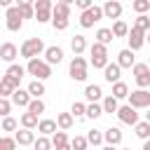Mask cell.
I'll return each mask as SVG.
<instances>
[{
	"instance_id": "30",
	"label": "cell",
	"mask_w": 150,
	"mask_h": 150,
	"mask_svg": "<svg viewBox=\"0 0 150 150\" xmlns=\"http://www.w3.org/2000/svg\"><path fill=\"white\" fill-rule=\"evenodd\" d=\"M52 16H66V19H70V5H66V2H56L54 7H52Z\"/></svg>"
},
{
	"instance_id": "38",
	"label": "cell",
	"mask_w": 150,
	"mask_h": 150,
	"mask_svg": "<svg viewBox=\"0 0 150 150\" xmlns=\"http://www.w3.org/2000/svg\"><path fill=\"white\" fill-rule=\"evenodd\" d=\"M87 141H89V145H101L103 143V131H98V129H91L89 134H87Z\"/></svg>"
},
{
	"instance_id": "33",
	"label": "cell",
	"mask_w": 150,
	"mask_h": 150,
	"mask_svg": "<svg viewBox=\"0 0 150 150\" xmlns=\"http://www.w3.org/2000/svg\"><path fill=\"white\" fill-rule=\"evenodd\" d=\"M70 49H73V54H82V52L87 49V40H84V35H75V38L70 40Z\"/></svg>"
},
{
	"instance_id": "54",
	"label": "cell",
	"mask_w": 150,
	"mask_h": 150,
	"mask_svg": "<svg viewBox=\"0 0 150 150\" xmlns=\"http://www.w3.org/2000/svg\"><path fill=\"white\" fill-rule=\"evenodd\" d=\"M141 150H150V138H148V141H143V148H141Z\"/></svg>"
},
{
	"instance_id": "59",
	"label": "cell",
	"mask_w": 150,
	"mask_h": 150,
	"mask_svg": "<svg viewBox=\"0 0 150 150\" xmlns=\"http://www.w3.org/2000/svg\"><path fill=\"white\" fill-rule=\"evenodd\" d=\"M148 66H150V59H148Z\"/></svg>"
},
{
	"instance_id": "29",
	"label": "cell",
	"mask_w": 150,
	"mask_h": 150,
	"mask_svg": "<svg viewBox=\"0 0 150 150\" xmlns=\"http://www.w3.org/2000/svg\"><path fill=\"white\" fill-rule=\"evenodd\" d=\"M19 122H21V127H26V129H38V122H40V120H38V115H33V112L26 110Z\"/></svg>"
},
{
	"instance_id": "3",
	"label": "cell",
	"mask_w": 150,
	"mask_h": 150,
	"mask_svg": "<svg viewBox=\"0 0 150 150\" xmlns=\"http://www.w3.org/2000/svg\"><path fill=\"white\" fill-rule=\"evenodd\" d=\"M68 75H70V80H75V82H84V80H87V61H84L82 54H75V56H73V61H70V66H68Z\"/></svg>"
},
{
	"instance_id": "27",
	"label": "cell",
	"mask_w": 150,
	"mask_h": 150,
	"mask_svg": "<svg viewBox=\"0 0 150 150\" xmlns=\"http://www.w3.org/2000/svg\"><path fill=\"white\" fill-rule=\"evenodd\" d=\"M101 105H103V112H110V115H112V112H117V108H120V101H117V98L110 94V96H105V98L101 101Z\"/></svg>"
},
{
	"instance_id": "15",
	"label": "cell",
	"mask_w": 150,
	"mask_h": 150,
	"mask_svg": "<svg viewBox=\"0 0 150 150\" xmlns=\"http://www.w3.org/2000/svg\"><path fill=\"white\" fill-rule=\"evenodd\" d=\"M103 77H105V82L115 84V82L122 77V68H120V63H117V61H115V63H108V66L103 68Z\"/></svg>"
},
{
	"instance_id": "43",
	"label": "cell",
	"mask_w": 150,
	"mask_h": 150,
	"mask_svg": "<svg viewBox=\"0 0 150 150\" xmlns=\"http://www.w3.org/2000/svg\"><path fill=\"white\" fill-rule=\"evenodd\" d=\"M33 148H35V150H52L54 145H52V138H47V136H40V138H35Z\"/></svg>"
},
{
	"instance_id": "47",
	"label": "cell",
	"mask_w": 150,
	"mask_h": 150,
	"mask_svg": "<svg viewBox=\"0 0 150 150\" xmlns=\"http://www.w3.org/2000/svg\"><path fill=\"white\" fill-rule=\"evenodd\" d=\"M108 63H110V61H108V56H91V66H94V68H98V70H103Z\"/></svg>"
},
{
	"instance_id": "39",
	"label": "cell",
	"mask_w": 150,
	"mask_h": 150,
	"mask_svg": "<svg viewBox=\"0 0 150 150\" xmlns=\"http://www.w3.org/2000/svg\"><path fill=\"white\" fill-rule=\"evenodd\" d=\"M70 148H73V150H87V148H89L87 136H75V138H70Z\"/></svg>"
},
{
	"instance_id": "48",
	"label": "cell",
	"mask_w": 150,
	"mask_h": 150,
	"mask_svg": "<svg viewBox=\"0 0 150 150\" xmlns=\"http://www.w3.org/2000/svg\"><path fill=\"white\" fill-rule=\"evenodd\" d=\"M21 16H23V19H35V5L21 7Z\"/></svg>"
},
{
	"instance_id": "42",
	"label": "cell",
	"mask_w": 150,
	"mask_h": 150,
	"mask_svg": "<svg viewBox=\"0 0 150 150\" xmlns=\"http://www.w3.org/2000/svg\"><path fill=\"white\" fill-rule=\"evenodd\" d=\"M134 26L148 33V30H150V16H148V14H138V16H136V21H134Z\"/></svg>"
},
{
	"instance_id": "46",
	"label": "cell",
	"mask_w": 150,
	"mask_h": 150,
	"mask_svg": "<svg viewBox=\"0 0 150 150\" xmlns=\"http://www.w3.org/2000/svg\"><path fill=\"white\" fill-rule=\"evenodd\" d=\"M12 98H5V96H0V117H7L9 112H12Z\"/></svg>"
},
{
	"instance_id": "17",
	"label": "cell",
	"mask_w": 150,
	"mask_h": 150,
	"mask_svg": "<svg viewBox=\"0 0 150 150\" xmlns=\"http://www.w3.org/2000/svg\"><path fill=\"white\" fill-rule=\"evenodd\" d=\"M103 143H108V145H120V143H122V131H120V127L105 129V131H103Z\"/></svg>"
},
{
	"instance_id": "34",
	"label": "cell",
	"mask_w": 150,
	"mask_h": 150,
	"mask_svg": "<svg viewBox=\"0 0 150 150\" xmlns=\"http://www.w3.org/2000/svg\"><path fill=\"white\" fill-rule=\"evenodd\" d=\"M45 108H47V105H45V101H42V98H30V103H28V108H26V110L40 117V115L45 112Z\"/></svg>"
},
{
	"instance_id": "16",
	"label": "cell",
	"mask_w": 150,
	"mask_h": 150,
	"mask_svg": "<svg viewBox=\"0 0 150 150\" xmlns=\"http://www.w3.org/2000/svg\"><path fill=\"white\" fill-rule=\"evenodd\" d=\"M14 138H16L19 145H33V143H35V134H33V129H26V127H21L19 131H14Z\"/></svg>"
},
{
	"instance_id": "28",
	"label": "cell",
	"mask_w": 150,
	"mask_h": 150,
	"mask_svg": "<svg viewBox=\"0 0 150 150\" xmlns=\"http://www.w3.org/2000/svg\"><path fill=\"white\" fill-rule=\"evenodd\" d=\"M101 115H103V105H101L98 101L87 103V115H84V117H89V120H98Z\"/></svg>"
},
{
	"instance_id": "8",
	"label": "cell",
	"mask_w": 150,
	"mask_h": 150,
	"mask_svg": "<svg viewBox=\"0 0 150 150\" xmlns=\"http://www.w3.org/2000/svg\"><path fill=\"white\" fill-rule=\"evenodd\" d=\"M129 105H134L136 110H143V108H150V91L148 89H136V91H129Z\"/></svg>"
},
{
	"instance_id": "10",
	"label": "cell",
	"mask_w": 150,
	"mask_h": 150,
	"mask_svg": "<svg viewBox=\"0 0 150 150\" xmlns=\"http://www.w3.org/2000/svg\"><path fill=\"white\" fill-rule=\"evenodd\" d=\"M127 40H129V49H131V52H138V49L145 45V30H141V28L131 26V28H129Z\"/></svg>"
},
{
	"instance_id": "19",
	"label": "cell",
	"mask_w": 150,
	"mask_h": 150,
	"mask_svg": "<svg viewBox=\"0 0 150 150\" xmlns=\"http://www.w3.org/2000/svg\"><path fill=\"white\" fill-rule=\"evenodd\" d=\"M117 63H120V68H134V63H136V59H134V52L127 47V49H120V54H117Z\"/></svg>"
},
{
	"instance_id": "53",
	"label": "cell",
	"mask_w": 150,
	"mask_h": 150,
	"mask_svg": "<svg viewBox=\"0 0 150 150\" xmlns=\"http://www.w3.org/2000/svg\"><path fill=\"white\" fill-rule=\"evenodd\" d=\"M101 150H117V145H108V143H105V145H103Z\"/></svg>"
},
{
	"instance_id": "37",
	"label": "cell",
	"mask_w": 150,
	"mask_h": 150,
	"mask_svg": "<svg viewBox=\"0 0 150 150\" xmlns=\"http://www.w3.org/2000/svg\"><path fill=\"white\" fill-rule=\"evenodd\" d=\"M16 127H19V122H16L12 115L2 117V122H0V129H2V131H16Z\"/></svg>"
},
{
	"instance_id": "20",
	"label": "cell",
	"mask_w": 150,
	"mask_h": 150,
	"mask_svg": "<svg viewBox=\"0 0 150 150\" xmlns=\"http://www.w3.org/2000/svg\"><path fill=\"white\" fill-rule=\"evenodd\" d=\"M84 96H87L89 103H94V101H103V91H101L98 84H87V87H84Z\"/></svg>"
},
{
	"instance_id": "26",
	"label": "cell",
	"mask_w": 150,
	"mask_h": 150,
	"mask_svg": "<svg viewBox=\"0 0 150 150\" xmlns=\"http://www.w3.org/2000/svg\"><path fill=\"white\" fill-rule=\"evenodd\" d=\"M112 96H115L117 101H122V98H127V96H129V87H127V82H122V80H117V82L112 84Z\"/></svg>"
},
{
	"instance_id": "13",
	"label": "cell",
	"mask_w": 150,
	"mask_h": 150,
	"mask_svg": "<svg viewBox=\"0 0 150 150\" xmlns=\"http://www.w3.org/2000/svg\"><path fill=\"white\" fill-rule=\"evenodd\" d=\"M16 56H19V49H16L14 42H2V45H0V59H2V61L14 63Z\"/></svg>"
},
{
	"instance_id": "45",
	"label": "cell",
	"mask_w": 150,
	"mask_h": 150,
	"mask_svg": "<svg viewBox=\"0 0 150 150\" xmlns=\"http://www.w3.org/2000/svg\"><path fill=\"white\" fill-rule=\"evenodd\" d=\"M70 112H73V117H84V115H87V103L75 101V103L70 105Z\"/></svg>"
},
{
	"instance_id": "4",
	"label": "cell",
	"mask_w": 150,
	"mask_h": 150,
	"mask_svg": "<svg viewBox=\"0 0 150 150\" xmlns=\"http://www.w3.org/2000/svg\"><path fill=\"white\" fill-rule=\"evenodd\" d=\"M5 23H7V30L9 33H19L21 30V26H23V16H21V7L19 5H12V7H7L5 9Z\"/></svg>"
},
{
	"instance_id": "9",
	"label": "cell",
	"mask_w": 150,
	"mask_h": 150,
	"mask_svg": "<svg viewBox=\"0 0 150 150\" xmlns=\"http://www.w3.org/2000/svg\"><path fill=\"white\" fill-rule=\"evenodd\" d=\"M115 115H117V120H120L122 124H129V127H134V124L138 122V112H136V108L129 105V103H127V105H120Z\"/></svg>"
},
{
	"instance_id": "22",
	"label": "cell",
	"mask_w": 150,
	"mask_h": 150,
	"mask_svg": "<svg viewBox=\"0 0 150 150\" xmlns=\"http://www.w3.org/2000/svg\"><path fill=\"white\" fill-rule=\"evenodd\" d=\"M56 129H59L56 120H40V122H38V131H40L42 136H52Z\"/></svg>"
},
{
	"instance_id": "21",
	"label": "cell",
	"mask_w": 150,
	"mask_h": 150,
	"mask_svg": "<svg viewBox=\"0 0 150 150\" xmlns=\"http://www.w3.org/2000/svg\"><path fill=\"white\" fill-rule=\"evenodd\" d=\"M56 124H59V129H63V131L73 129V124H75L73 112H59V115H56Z\"/></svg>"
},
{
	"instance_id": "6",
	"label": "cell",
	"mask_w": 150,
	"mask_h": 150,
	"mask_svg": "<svg viewBox=\"0 0 150 150\" xmlns=\"http://www.w3.org/2000/svg\"><path fill=\"white\" fill-rule=\"evenodd\" d=\"M131 73H134V80H136L138 89H148L150 87V66L148 63H134Z\"/></svg>"
},
{
	"instance_id": "55",
	"label": "cell",
	"mask_w": 150,
	"mask_h": 150,
	"mask_svg": "<svg viewBox=\"0 0 150 150\" xmlns=\"http://www.w3.org/2000/svg\"><path fill=\"white\" fill-rule=\"evenodd\" d=\"M148 112H145V122H150V108H145Z\"/></svg>"
},
{
	"instance_id": "12",
	"label": "cell",
	"mask_w": 150,
	"mask_h": 150,
	"mask_svg": "<svg viewBox=\"0 0 150 150\" xmlns=\"http://www.w3.org/2000/svg\"><path fill=\"white\" fill-rule=\"evenodd\" d=\"M9 98H12V103H14L16 108H28V103H30L33 96H30L28 89H21V87H19V89H14V94H12Z\"/></svg>"
},
{
	"instance_id": "32",
	"label": "cell",
	"mask_w": 150,
	"mask_h": 150,
	"mask_svg": "<svg viewBox=\"0 0 150 150\" xmlns=\"http://www.w3.org/2000/svg\"><path fill=\"white\" fill-rule=\"evenodd\" d=\"M112 40H115V35H112V28H98V30H96V42L110 45Z\"/></svg>"
},
{
	"instance_id": "14",
	"label": "cell",
	"mask_w": 150,
	"mask_h": 150,
	"mask_svg": "<svg viewBox=\"0 0 150 150\" xmlns=\"http://www.w3.org/2000/svg\"><path fill=\"white\" fill-rule=\"evenodd\" d=\"M45 61H47L49 66H54V63H61V61H63V49H61L59 45H52V47H47V49H45Z\"/></svg>"
},
{
	"instance_id": "25",
	"label": "cell",
	"mask_w": 150,
	"mask_h": 150,
	"mask_svg": "<svg viewBox=\"0 0 150 150\" xmlns=\"http://www.w3.org/2000/svg\"><path fill=\"white\" fill-rule=\"evenodd\" d=\"M23 73H26V68H23V66H19V63H9V68H7V73H5V75H9L16 84H21Z\"/></svg>"
},
{
	"instance_id": "52",
	"label": "cell",
	"mask_w": 150,
	"mask_h": 150,
	"mask_svg": "<svg viewBox=\"0 0 150 150\" xmlns=\"http://www.w3.org/2000/svg\"><path fill=\"white\" fill-rule=\"evenodd\" d=\"M54 150H73V148H70V143H66V145H61V148H54Z\"/></svg>"
},
{
	"instance_id": "58",
	"label": "cell",
	"mask_w": 150,
	"mask_h": 150,
	"mask_svg": "<svg viewBox=\"0 0 150 150\" xmlns=\"http://www.w3.org/2000/svg\"><path fill=\"white\" fill-rule=\"evenodd\" d=\"M122 150H131V148H122Z\"/></svg>"
},
{
	"instance_id": "5",
	"label": "cell",
	"mask_w": 150,
	"mask_h": 150,
	"mask_svg": "<svg viewBox=\"0 0 150 150\" xmlns=\"http://www.w3.org/2000/svg\"><path fill=\"white\" fill-rule=\"evenodd\" d=\"M101 19H103V7L91 5L89 9H82V14H80V26H82V28H91V26L98 23Z\"/></svg>"
},
{
	"instance_id": "1",
	"label": "cell",
	"mask_w": 150,
	"mask_h": 150,
	"mask_svg": "<svg viewBox=\"0 0 150 150\" xmlns=\"http://www.w3.org/2000/svg\"><path fill=\"white\" fill-rule=\"evenodd\" d=\"M26 73L28 75H33L35 80H47V77H52V66L45 61V59H28V63H26Z\"/></svg>"
},
{
	"instance_id": "11",
	"label": "cell",
	"mask_w": 150,
	"mask_h": 150,
	"mask_svg": "<svg viewBox=\"0 0 150 150\" xmlns=\"http://www.w3.org/2000/svg\"><path fill=\"white\" fill-rule=\"evenodd\" d=\"M122 16V2L120 0H105L103 5V19H120Z\"/></svg>"
},
{
	"instance_id": "2",
	"label": "cell",
	"mask_w": 150,
	"mask_h": 150,
	"mask_svg": "<svg viewBox=\"0 0 150 150\" xmlns=\"http://www.w3.org/2000/svg\"><path fill=\"white\" fill-rule=\"evenodd\" d=\"M45 42L40 40V38H28L23 45H21V49H19V54L28 61V59H35V56H40V54H45Z\"/></svg>"
},
{
	"instance_id": "23",
	"label": "cell",
	"mask_w": 150,
	"mask_h": 150,
	"mask_svg": "<svg viewBox=\"0 0 150 150\" xmlns=\"http://www.w3.org/2000/svg\"><path fill=\"white\" fill-rule=\"evenodd\" d=\"M26 89L30 91L33 98H42V94H45V80H30Z\"/></svg>"
},
{
	"instance_id": "51",
	"label": "cell",
	"mask_w": 150,
	"mask_h": 150,
	"mask_svg": "<svg viewBox=\"0 0 150 150\" xmlns=\"http://www.w3.org/2000/svg\"><path fill=\"white\" fill-rule=\"evenodd\" d=\"M12 2H14V0H0V7L7 9V7H12Z\"/></svg>"
},
{
	"instance_id": "35",
	"label": "cell",
	"mask_w": 150,
	"mask_h": 150,
	"mask_svg": "<svg viewBox=\"0 0 150 150\" xmlns=\"http://www.w3.org/2000/svg\"><path fill=\"white\" fill-rule=\"evenodd\" d=\"M66 143H70L68 136H66V131H63V129H56V131L52 134V145H54V148H61V145H66Z\"/></svg>"
},
{
	"instance_id": "40",
	"label": "cell",
	"mask_w": 150,
	"mask_h": 150,
	"mask_svg": "<svg viewBox=\"0 0 150 150\" xmlns=\"http://www.w3.org/2000/svg\"><path fill=\"white\" fill-rule=\"evenodd\" d=\"M131 9L136 14H145V12H150V0H134L131 2Z\"/></svg>"
},
{
	"instance_id": "44",
	"label": "cell",
	"mask_w": 150,
	"mask_h": 150,
	"mask_svg": "<svg viewBox=\"0 0 150 150\" xmlns=\"http://www.w3.org/2000/svg\"><path fill=\"white\" fill-rule=\"evenodd\" d=\"M68 23H70V19H66V16H52V26H54V30H66Z\"/></svg>"
},
{
	"instance_id": "49",
	"label": "cell",
	"mask_w": 150,
	"mask_h": 150,
	"mask_svg": "<svg viewBox=\"0 0 150 150\" xmlns=\"http://www.w3.org/2000/svg\"><path fill=\"white\" fill-rule=\"evenodd\" d=\"M94 5V0H75V7L77 9H89Z\"/></svg>"
},
{
	"instance_id": "57",
	"label": "cell",
	"mask_w": 150,
	"mask_h": 150,
	"mask_svg": "<svg viewBox=\"0 0 150 150\" xmlns=\"http://www.w3.org/2000/svg\"><path fill=\"white\" fill-rule=\"evenodd\" d=\"M145 42H148V45H150V30H148V33H145Z\"/></svg>"
},
{
	"instance_id": "7",
	"label": "cell",
	"mask_w": 150,
	"mask_h": 150,
	"mask_svg": "<svg viewBox=\"0 0 150 150\" xmlns=\"http://www.w3.org/2000/svg\"><path fill=\"white\" fill-rule=\"evenodd\" d=\"M52 0H35V21L38 23H49L52 21Z\"/></svg>"
},
{
	"instance_id": "56",
	"label": "cell",
	"mask_w": 150,
	"mask_h": 150,
	"mask_svg": "<svg viewBox=\"0 0 150 150\" xmlns=\"http://www.w3.org/2000/svg\"><path fill=\"white\" fill-rule=\"evenodd\" d=\"M61 2H66V5H75V0H61Z\"/></svg>"
},
{
	"instance_id": "18",
	"label": "cell",
	"mask_w": 150,
	"mask_h": 150,
	"mask_svg": "<svg viewBox=\"0 0 150 150\" xmlns=\"http://www.w3.org/2000/svg\"><path fill=\"white\" fill-rule=\"evenodd\" d=\"M14 89H19V84L9 77V75H5V77H0V96H5V98H9L12 94H14Z\"/></svg>"
},
{
	"instance_id": "41",
	"label": "cell",
	"mask_w": 150,
	"mask_h": 150,
	"mask_svg": "<svg viewBox=\"0 0 150 150\" xmlns=\"http://www.w3.org/2000/svg\"><path fill=\"white\" fill-rule=\"evenodd\" d=\"M16 138L14 136H0V150H16Z\"/></svg>"
},
{
	"instance_id": "50",
	"label": "cell",
	"mask_w": 150,
	"mask_h": 150,
	"mask_svg": "<svg viewBox=\"0 0 150 150\" xmlns=\"http://www.w3.org/2000/svg\"><path fill=\"white\" fill-rule=\"evenodd\" d=\"M19 7H26V5H35V0H14Z\"/></svg>"
},
{
	"instance_id": "24",
	"label": "cell",
	"mask_w": 150,
	"mask_h": 150,
	"mask_svg": "<svg viewBox=\"0 0 150 150\" xmlns=\"http://www.w3.org/2000/svg\"><path fill=\"white\" fill-rule=\"evenodd\" d=\"M134 134H136L141 141H148V138H150V122H145V120L141 122V120H138V122L134 124Z\"/></svg>"
},
{
	"instance_id": "31",
	"label": "cell",
	"mask_w": 150,
	"mask_h": 150,
	"mask_svg": "<svg viewBox=\"0 0 150 150\" xmlns=\"http://www.w3.org/2000/svg\"><path fill=\"white\" fill-rule=\"evenodd\" d=\"M112 35H115V38H127V35H129V26H127V21L117 19V21L112 23Z\"/></svg>"
},
{
	"instance_id": "36",
	"label": "cell",
	"mask_w": 150,
	"mask_h": 150,
	"mask_svg": "<svg viewBox=\"0 0 150 150\" xmlns=\"http://www.w3.org/2000/svg\"><path fill=\"white\" fill-rule=\"evenodd\" d=\"M89 54H91V56H108V45L94 40V45L89 47Z\"/></svg>"
}]
</instances>
